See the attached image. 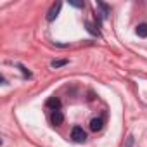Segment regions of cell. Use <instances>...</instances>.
<instances>
[{
  "instance_id": "cell-1",
  "label": "cell",
  "mask_w": 147,
  "mask_h": 147,
  "mask_svg": "<svg viewBox=\"0 0 147 147\" xmlns=\"http://www.w3.org/2000/svg\"><path fill=\"white\" fill-rule=\"evenodd\" d=\"M71 138L75 142H78V144H83L87 140V133H85V130L82 126H75L71 130Z\"/></svg>"
},
{
  "instance_id": "cell-2",
  "label": "cell",
  "mask_w": 147,
  "mask_h": 147,
  "mask_svg": "<svg viewBox=\"0 0 147 147\" xmlns=\"http://www.w3.org/2000/svg\"><path fill=\"white\" fill-rule=\"evenodd\" d=\"M61 7H62V4H61V2H55V4H52V7L49 9V12H47V16H45L49 23H52V21H54L57 16H59V11H61Z\"/></svg>"
},
{
  "instance_id": "cell-3",
  "label": "cell",
  "mask_w": 147,
  "mask_h": 147,
  "mask_svg": "<svg viewBox=\"0 0 147 147\" xmlns=\"http://www.w3.org/2000/svg\"><path fill=\"white\" fill-rule=\"evenodd\" d=\"M45 106L49 109H52V111H61V100H59V97H50L45 102Z\"/></svg>"
},
{
  "instance_id": "cell-4",
  "label": "cell",
  "mask_w": 147,
  "mask_h": 147,
  "mask_svg": "<svg viewBox=\"0 0 147 147\" xmlns=\"http://www.w3.org/2000/svg\"><path fill=\"white\" fill-rule=\"evenodd\" d=\"M102 126H104L102 118H94V119L90 121V130H92V131H99V130H102Z\"/></svg>"
},
{
  "instance_id": "cell-5",
  "label": "cell",
  "mask_w": 147,
  "mask_h": 147,
  "mask_svg": "<svg viewBox=\"0 0 147 147\" xmlns=\"http://www.w3.org/2000/svg\"><path fill=\"white\" fill-rule=\"evenodd\" d=\"M50 119H52V125L59 126V125H61V123L64 121V114H62L61 111H54V113H52V118H50Z\"/></svg>"
},
{
  "instance_id": "cell-6",
  "label": "cell",
  "mask_w": 147,
  "mask_h": 147,
  "mask_svg": "<svg viewBox=\"0 0 147 147\" xmlns=\"http://www.w3.org/2000/svg\"><path fill=\"white\" fill-rule=\"evenodd\" d=\"M135 31H137V35H138V36H142V38H147V23H142V24H138Z\"/></svg>"
},
{
  "instance_id": "cell-7",
  "label": "cell",
  "mask_w": 147,
  "mask_h": 147,
  "mask_svg": "<svg viewBox=\"0 0 147 147\" xmlns=\"http://www.w3.org/2000/svg\"><path fill=\"white\" fill-rule=\"evenodd\" d=\"M64 64H67V59H54V61L50 62L52 67H61V66H64Z\"/></svg>"
},
{
  "instance_id": "cell-8",
  "label": "cell",
  "mask_w": 147,
  "mask_h": 147,
  "mask_svg": "<svg viewBox=\"0 0 147 147\" xmlns=\"http://www.w3.org/2000/svg\"><path fill=\"white\" fill-rule=\"evenodd\" d=\"M97 7H100V9H102V16H104V18H107V16H109V12H111V11H109V7H107L104 2H97Z\"/></svg>"
},
{
  "instance_id": "cell-9",
  "label": "cell",
  "mask_w": 147,
  "mask_h": 147,
  "mask_svg": "<svg viewBox=\"0 0 147 147\" xmlns=\"http://www.w3.org/2000/svg\"><path fill=\"white\" fill-rule=\"evenodd\" d=\"M85 24H87V30H88V31H90L92 35H99V30H95V28H94V26H92V24H90L88 21H87Z\"/></svg>"
},
{
  "instance_id": "cell-10",
  "label": "cell",
  "mask_w": 147,
  "mask_h": 147,
  "mask_svg": "<svg viewBox=\"0 0 147 147\" xmlns=\"http://www.w3.org/2000/svg\"><path fill=\"white\" fill-rule=\"evenodd\" d=\"M69 4L73 7H78V9H83V2H75V0H69Z\"/></svg>"
}]
</instances>
